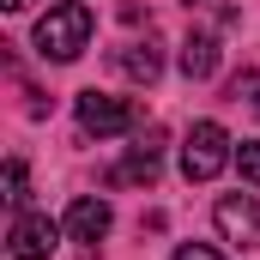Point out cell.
<instances>
[{
	"mask_svg": "<svg viewBox=\"0 0 260 260\" xmlns=\"http://www.w3.org/2000/svg\"><path fill=\"white\" fill-rule=\"evenodd\" d=\"M182 73H188V79H212V73H218V43H212V37H188V43H182Z\"/></svg>",
	"mask_w": 260,
	"mask_h": 260,
	"instance_id": "9c48e42d",
	"label": "cell"
},
{
	"mask_svg": "<svg viewBox=\"0 0 260 260\" xmlns=\"http://www.w3.org/2000/svg\"><path fill=\"white\" fill-rule=\"evenodd\" d=\"M73 109H79V127L97 133V139H115V133H127L139 121V109H133L127 97H109V91H79Z\"/></svg>",
	"mask_w": 260,
	"mask_h": 260,
	"instance_id": "3957f363",
	"label": "cell"
},
{
	"mask_svg": "<svg viewBox=\"0 0 260 260\" xmlns=\"http://www.w3.org/2000/svg\"><path fill=\"white\" fill-rule=\"evenodd\" d=\"M91 30H97V18H91L85 0L49 6V12L37 18V55H43V61H79L85 43H91Z\"/></svg>",
	"mask_w": 260,
	"mask_h": 260,
	"instance_id": "6da1fadb",
	"label": "cell"
},
{
	"mask_svg": "<svg viewBox=\"0 0 260 260\" xmlns=\"http://www.w3.org/2000/svg\"><path fill=\"white\" fill-rule=\"evenodd\" d=\"M115 67H121V73H127L133 85H151V79H157V73H164V55H157V49H151V43H127V49H121V55H115Z\"/></svg>",
	"mask_w": 260,
	"mask_h": 260,
	"instance_id": "ba28073f",
	"label": "cell"
},
{
	"mask_svg": "<svg viewBox=\"0 0 260 260\" xmlns=\"http://www.w3.org/2000/svg\"><path fill=\"white\" fill-rule=\"evenodd\" d=\"M248 103H254V115H260V91H254V97H248Z\"/></svg>",
	"mask_w": 260,
	"mask_h": 260,
	"instance_id": "5bb4252c",
	"label": "cell"
},
{
	"mask_svg": "<svg viewBox=\"0 0 260 260\" xmlns=\"http://www.w3.org/2000/svg\"><path fill=\"white\" fill-rule=\"evenodd\" d=\"M236 170L260 188V139H242V145H236Z\"/></svg>",
	"mask_w": 260,
	"mask_h": 260,
	"instance_id": "8fae6325",
	"label": "cell"
},
{
	"mask_svg": "<svg viewBox=\"0 0 260 260\" xmlns=\"http://www.w3.org/2000/svg\"><path fill=\"white\" fill-rule=\"evenodd\" d=\"M55 218H43V212H18L12 218V230H6V242H12V260H49L55 254Z\"/></svg>",
	"mask_w": 260,
	"mask_h": 260,
	"instance_id": "5b68a950",
	"label": "cell"
},
{
	"mask_svg": "<svg viewBox=\"0 0 260 260\" xmlns=\"http://www.w3.org/2000/svg\"><path fill=\"white\" fill-rule=\"evenodd\" d=\"M176 260H224V254H218V248H206V242H182Z\"/></svg>",
	"mask_w": 260,
	"mask_h": 260,
	"instance_id": "7c38bea8",
	"label": "cell"
},
{
	"mask_svg": "<svg viewBox=\"0 0 260 260\" xmlns=\"http://www.w3.org/2000/svg\"><path fill=\"white\" fill-rule=\"evenodd\" d=\"M212 218H218L224 242H236V248H260V200H254V194H224L218 206H212Z\"/></svg>",
	"mask_w": 260,
	"mask_h": 260,
	"instance_id": "277c9868",
	"label": "cell"
},
{
	"mask_svg": "<svg viewBox=\"0 0 260 260\" xmlns=\"http://www.w3.org/2000/svg\"><path fill=\"white\" fill-rule=\"evenodd\" d=\"M157 164H164V127H145L139 139H133V151H127V164L109 176V182H157Z\"/></svg>",
	"mask_w": 260,
	"mask_h": 260,
	"instance_id": "52a82bcc",
	"label": "cell"
},
{
	"mask_svg": "<svg viewBox=\"0 0 260 260\" xmlns=\"http://www.w3.org/2000/svg\"><path fill=\"white\" fill-rule=\"evenodd\" d=\"M0 6H6V12H24V6H30V0H0Z\"/></svg>",
	"mask_w": 260,
	"mask_h": 260,
	"instance_id": "4fadbf2b",
	"label": "cell"
},
{
	"mask_svg": "<svg viewBox=\"0 0 260 260\" xmlns=\"http://www.w3.org/2000/svg\"><path fill=\"white\" fill-rule=\"evenodd\" d=\"M230 157H236L230 151V133L218 127V121H194L188 127V139H182V176L188 182H212Z\"/></svg>",
	"mask_w": 260,
	"mask_h": 260,
	"instance_id": "7a4b0ae2",
	"label": "cell"
},
{
	"mask_svg": "<svg viewBox=\"0 0 260 260\" xmlns=\"http://www.w3.org/2000/svg\"><path fill=\"white\" fill-rule=\"evenodd\" d=\"M6 200L24 212V200H30V170H24V157H12L6 164Z\"/></svg>",
	"mask_w": 260,
	"mask_h": 260,
	"instance_id": "30bf717a",
	"label": "cell"
},
{
	"mask_svg": "<svg viewBox=\"0 0 260 260\" xmlns=\"http://www.w3.org/2000/svg\"><path fill=\"white\" fill-rule=\"evenodd\" d=\"M109 224H115V212H109V200H97V194H79L67 206V236L73 242H103Z\"/></svg>",
	"mask_w": 260,
	"mask_h": 260,
	"instance_id": "8992f818",
	"label": "cell"
}]
</instances>
